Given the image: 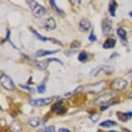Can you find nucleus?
<instances>
[{
  "instance_id": "nucleus-1",
  "label": "nucleus",
  "mask_w": 132,
  "mask_h": 132,
  "mask_svg": "<svg viewBox=\"0 0 132 132\" xmlns=\"http://www.w3.org/2000/svg\"><path fill=\"white\" fill-rule=\"evenodd\" d=\"M27 3L29 4V7H30V10L33 13V15L37 18H40L42 17L43 15H45L46 13V8L40 5L38 2L35 1H27Z\"/></svg>"
},
{
  "instance_id": "nucleus-2",
  "label": "nucleus",
  "mask_w": 132,
  "mask_h": 132,
  "mask_svg": "<svg viewBox=\"0 0 132 132\" xmlns=\"http://www.w3.org/2000/svg\"><path fill=\"white\" fill-rule=\"evenodd\" d=\"M115 96L116 95L114 93H108V94L102 95L99 96L97 99H95L93 104L95 105H102V106H104L105 104L107 105V104L109 103L112 100V99H113Z\"/></svg>"
},
{
  "instance_id": "nucleus-3",
  "label": "nucleus",
  "mask_w": 132,
  "mask_h": 132,
  "mask_svg": "<svg viewBox=\"0 0 132 132\" xmlns=\"http://www.w3.org/2000/svg\"><path fill=\"white\" fill-rule=\"evenodd\" d=\"M126 86H127V82H126L125 79L121 78H118L114 79L113 82H111L110 87L111 89L118 91V90H124L126 87Z\"/></svg>"
},
{
  "instance_id": "nucleus-4",
  "label": "nucleus",
  "mask_w": 132,
  "mask_h": 132,
  "mask_svg": "<svg viewBox=\"0 0 132 132\" xmlns=\"http://www.w3.org/2000/svg\"><path fill=\"white\" fill-rule=\"evenodd\" d=\"M0 82H1L2 87L4 89H6L7 90H13L15 89V85L12 82V80L7 74H2L1 75Z\"/></svg>"
},
{
  "instance_id": "nucleus-5",
  "label": "nucleus",
  "mask_w": 132,
  "mask_h": 132,
  "mask_svg": "<svg viewBox=\"0 0 132 132\" xmlns=\"http://www.w3.org/2000/svg\"><path fill=\"white\" fill-rule=\"evenodd\" d=\"M55 99V96H51L48 98H41V99H36V100H30L29 104L35 107H41V106H45L49 104L52 100Z\"/></svg>"
},
{
  "instance_id": "nucleus-6",
  "label": "nucleus",
  "mask_w": 132,
  "mask_h": 132,
  "mask_svg": "<svg viewBox=\"0 0 132 132\" xmlns=\"http://www.w3.org/2000/svg\"><path fill=\"white\" fill-rule=\"evenodd\" d=\"M106 87V82L104 81L103 82H99L93 84H90L88 86V90L89 92H92V93H98L102 91Z\"/></svg>"
},
{
  "instance_id": "nucleus-7",
  "label": "nucleus",
  "mask_w": 132,
  "mask_h": 132,
  "mask_svg": "<svg viewBox=\"0 0 132 132\" xmlns=\"http://www.w3.org/2000/svg\"><path fill=\"white\" fill-rule=\"evenodd\" d=\"M42 24H43V27L47 30V31L53 30L55 29V27H56V23H55V21L52 17L44 19L42 21Z\"/></svg>"
},
{
  "instance_id": "nucleus-8",
  "label": "nucleus",
  "mask_w": 132,
  "mask_h": 132,
  "mask_svg": "<svg viewBox=\"0 0 132 132\" xmlns=\"http://www.w3.org/2000/svg\"><path fill=\"white\" fill-rule=\"evenodd\" d=\"M101 27H102V31L104 35L109 34L112 31V28H113L112 21L109 18L104 19L102 21V24H101Z\"/></svg>"
},
{
  "instance_id": "nucleus-9",
  "label": "nucleus",
  "mask_w": 132,
  "mask_h": 132,
  "mask_svg": "<svg viewBox=\"0 0 132 132\" xmlns=\"http://www.w3.org/2000/svg\"><path fill=\"white\" fill-rule=\"evenodd\" d=\"M52 111H54L55 113H56L59 115H63L67 112V109L64 107L62 104V101H58V102L55 103L52 107Z\"/></svg>"
},
{
  "instance_id": "nucleus-10",
  "label": "nucleus",
  "mask_w": 132,
  "mask_h": 132,
  "mask_svg": "<svg viewBox=\"0 0 132 132\" xmlns=\"http://www.w3.org/2000/svg\"><path fill=\"white\" fill-rule=\"evenodd\" d=\"M110 70H113V68L110 67V66L101 65V66H99V67H97L96 69H93L92 71H91V74H93L94 76H97L101 72L109 73Z\"/></svg>"
},
{
  "instance_id": "nucleus-11",
  "label": "nucleus",
  "mask_w": 132,
  "mask_h": 132,
  "mask_svg": "<svg viewBox=\"0 0 132 132\" xmlns=\"http://www.w3.org/2000/svg\"><path fill=\"white\" fill-rule=\"evenodd\" d=\"M52 61H56L58 63H60V64H63V63L60 61V60L58 59H55V58H50V59H47V60H43V61L41 62H39L38 64V67L41 69H47V67L48 66L49 63H51Z\"/></svg>"
},
{
  "instance_id": "nucleus-12",
  "label": "nucleus",
  "mask_w": 132,
  "mask_h": 132,
  "mask_svg": "<svg viewBox=\"0 0 132 132\" xmlns=\"http://www.w3.org/2000/svg\"><path fill=\"white\" fill-rule=\"evenodd\" d=\"M90 25H91L90 24V21H89V20L87 19V18H84L79 23V29H80L81 31L87 32V31H88V30L90 29Z\"/></svg>"
},
{
  "instance_id": "nucleus-13",
  "label": "nucleus",
  "mask_w": 132,
  "mask_h": 132,
  "mask_svg": "<svg viewBox=\"0 0 132 132\" xmlns=\"http://www.w3.org/2000/svg\"><path fill=\"white\" fill-rule=\"evenodd\" d=\"M59 52V50H55V51H47V50H38L36 52V56L37 57H43L46 56L48 55H53Z\"/></svg>"
},
{
  "instance_id": "nucleus-14",
  "label": "nucleus",
  "mask_w": 132,
  "mask_h": 132,
  "mask_svg": "<svg viewBox=\"0 0 132 132\" xmlns=\"http://www.w3.org/2000/svg\"><path fill=\"white\" fill-rule=\"evenodd\" d=\"M22 128V125L19 121H13L10 125V130L12 132H19Z\"/></svg>"
},
{
  "instance_id": "nucleus-15",
  "label": "nucleus",
  "mask_w": 132,
  "mask_h": 132,
  "mask_svg": "<svg viewBox=\"0 0 132 132\" xmlns=\"http://www.w3.org/2000/svg\"><path fill=\"white\" fill-rule=\"evenodd\" d=\"M41 118H38V117H32L28 121V123L32 126V127H38V126L41 124Z\"/></svg>"
},
{
  "instance_id": "nucleus-16",
  "label": "nucleus",
  "mask_w": 132,
  "mask_h": 132,
  "mask_svg": "<svg viewBox=\"0 0 132 132\" xmlns=\"http://www.w3.org/2000/svg\"><path fill=\"white\" fill-rule=\"evenodd\" d=\"M116 46V40L114 38H108L103 45L104 49H111Z\"/></svg>"
},
{
  "instance_id": "nucleus-17",
  "label": "nucleus",
  "mask_w": 132,
  "mask_h": 132,
  "mask_svg": "<svg viewBox=\"0 0 132 132\" xmlns=\"http://www.w3.org/2000/svg\"><path fill=\"white\" fill-rule=\"evenodd\" d=\"M117 7H118V4H117V2L116 1H111L109 5V13L112 16H116V9H117Z\"/></svg>"
},
{
  "instance_id": "nucleus-18",
  "label": "nucleus",
  "mask_w": 132,
  "mask_h": 132,
  "mask_svg": "<svg viewBox=\"0 0 132 132\" xmlns=\"http://www.w3.org/2000/svg\"><path fill=\"white\" fill-rule=\"evenodd\" d=\"M118 113L121 115V117H119L118 118L123 121H126L132 118V112H127V113H120V112H118Z\"/></svg>"
},
{
  "instance_id": "nucleus-19",
  "label": "nucleus",
  "mask_w": 132,
  "mask_h": 132,
  "mask_svg": "<svg viewBox=\"0 0 132 132\" xmlns=\"http://www.w3.org/2000/svg\"><path fill=\"white\" fill-rule=\"evenodd\" d=\"M116 121H111V120H107V121H104L103 122H101L100 124V126H102V127H106V128H109V127H111V126H117Z\"/></svg>"
},
{
  "instance_id": "nucleus-20",
  "label": "nucleus",
  "mask_w": 132,
  "mask_h": 132,
  "mask_svg": "<svg viewBox=\"0 0 132 132\" xmlns=\"http://www.w3.org/2000/svg\"><path fill=\"white\" fill-rule=\"evenodd\" d=\"M50 4L52 5V8L55 10V12H56L57 13H59L60 15H61V16H64V12L62 11V10H60V9H59L58 7H57V6H56V4H55V1H53V0H51L50 1Z\"/></svg>"
},
{
  "instance_id": "nucleus-21",
  "label": "nucleus",
  "mask_w": 132,
  "mask_h": 132,
  "mask_svg": "<svg viewBox=\"0 0 132 132\" xmlns=\"http://www.w3.org/2000/svg\"><path fill=\"white\" fill-rule=\"evenodd\" d=\"M31 30H32V32H33V34L36 36V38H38L39 40H41V41H43V42H46V41H51V38H46V37H43V36H42L41 34H38L37 31H35L34 29H31Z\"/></svg>"
},
{
  "instance_id": "nucleus-22",
  "label": "nucleus",
  "mask_w": 132,
  "mask_h": 132,
  "mask_svg": "<svg viewBox=\"0 0 132 132\" xmlns=\"http://www.w3.org/2000/svg\"><path fill=\"white\" fill-rule=\"evenodd\" d=\"M87 59H88V55H87V53L86 52H82L80 54H79V55H78V60L79 61H81V62H86L87 60Z\"/></svg>"
},
{
  "instance_id": "nucleus-23",
  "label": "nucleus",
  "mask_w": 132,
  "mask_h": 132,
  "mask_svg": "<svg viewBox=\"0 0 132 132\" xmlns=\"http://www.w3.org/2000/svg\"><path fill=\"white\" fill-rule=\"evenodd\" d=\"M117 34H118V36L121 38H125L126 36V31L123 29V28H119L117 30Z\"/></svg>"
},
{
  "instance_id": "nucleus-24",
  "label": "nucleus",
  "mask_w": 132,
  "mask_h": 132,
  "mask_svg": "<svg viewBox=\"0 0 132 132\" xmlns=\"http://www.w3.org/2000/svg\"><path fill=\"white\" fill-rule=\"evenodd\" d=\"M37 90H38V92L39 94H44L46 93V91H47V89H46V85L45 84H41V85H39L38 88H37Z\"/></svg>"
},
{
  "instance_id": "nucleus-25",
  "label": "nucleus",
  "mask_w": 132,
  "mask_h": 132,
  "mask_svg": "<svg viewBox=\"0 0 132 132\" xmlns=\"http://www.w3.org/2000/svg\"><path fill=\"white\" fill-rule=\"evenodd\" d=\"M100 118V113H94V114L90 116V119L93 122H96V121H97Z\"/></svg>"
},
{
  "instance_id": "nucleus-26",
  "label": "nucleus",
  "mask_w": 132,
  "mask_h": 132,
  "mask_svg": "<svg viewBox=\"0 0 132 132\" xmlns=\"http://www.w3.org/2000/svg\"><path fill=\"white\" fill-rule=\"evenodd\" d=\"M88 40L90 42H95L96 40H97V38H96V36L94 34V32L93 31H91L90 34L89 35V37H88Z\"/></svg>"
},
{
  "instance_id": "nucleus-27",
  "label": "nucleus",
  "mask_w": 132,
  "mask_h": 132,
  "mask_svg": "<svg viewBox=\"0 0 132 132\" xmlns=\"http://www.w3.org/2000/svg\"><path fill=\"white\" fill-rule=\"evenodd\" d=\"M43 132H55V129L54 126H47V128H45L43 130Z\"/></svg>"
},
{
  "instance_id": "nucleus-28",
  "label": "nucleus",
  "mask_w": 132,
  "mask_h": 132,
  "mask_svg": "<svg viewBox=\"0 0 132 132\" xmlns=\"http://www.w3.org/2000/svg\"><path fill=\"white\" fill-rule=\"evenodd\" d=\"M59 132H70V131L66 128H60L59 130Z\"/></svg>"
},
{
  "instance_id": "nucleus-29",
  "label": "nucleus",
  "mask_w": 132,
  "mask_h": 132,
  "mask_svg": "<svg viewBox=\"0 0 132 132\" xmlns=\"http://www.w3.org/2000/svg\"><path fill=\"white\" fill-rule=\"evenodd\" d=\"M20 87H22V88H26V90H31V88L29 87H26V86H24V85L20 84Z\"/></svg>"
},
{
  "instance_id": "nucleus-30",
  "label": "nucleus",
  "mask_w": 132,
  "mask_h": 132,
  "mask_svg": "<svg viewBox=\"0 0 132 132\" xmlns=\"http://www.w3.org/2000/svg\"><path fill=\"white\" fill-rule=\"evenodd\" d=\"M129 98H130V99H132V92L129 95Z\"/></svg>"
},
{
  "instance_id": "nucleus-31",
  "label": "nucleus",
  "mask_w": 132,
  "mask_h": 132,
  "mask_svg": "<svg viewBox=\"0 0 132 132\" xmlns=\"http://www.w3.org/2000/svg\"><path fill=\"white\" fill-rule=\"evenodd\" d=\"M129 15H130V16H131V17H132V12H130V14H129Z\"/></svg>"
},
{
  "instance_id": "nucleus-32",
  "label": "nucleus",
  "mask_w": 132,
  "mask_h": 132,
  "mask_svg": "<svg viewBox=\"0 0 132 132\" xmlns=\"http://www.w3.org/2000/svg\"><path fill=\"white\" fill-rule=\"evenodd\" d=\"M109 132H118V131H114V130H111V131H109Z\"/></svg>"
}]
</instances>
